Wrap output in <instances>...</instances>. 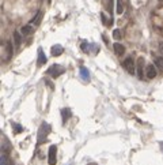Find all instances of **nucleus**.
<instances>
[{"label":"nucleus","mask_w":163,"mask_h":165,"mask_svg":"<svg viewBox=\"0 0 163 165\" xmlns=\"http://www.w3.org/2000/svg\"><path fill=\"white\" fill-rule=\"evenodd\" d=\"M49 133H50V124L48 123H42L41 127H39L38 130V139H37V143L38 145H41V143H44L45 141H46V138H48Z\"/></svg>","instance_id":"f257e3e1"},{"label":"nucleus","mask_w":163,"mask_h":165,"mask_svg":"<svg viewBox=\"0 0 163 165\" xmlns=\"http://www.w3.org/2000/svg\"><path fill=\"white\" fill-rule=\"evenodd\" d=\"M64 72H65V70L61 67V66H58V64L50 66V67H49V70H48V74L50 75L52 78H54V79H56V78H58L60 75H63Z\"/></svg>","instance_id":"f03ea898"},{"label":"nucleus","mask_w":163,"mask_h":165,"mask_svg":"<svg viewBox=\"0 0 163 165\" xmlns=\"http://www.w3.org/2000/svg\"><path fill=\"white\" fill-rule=\"evenodd\" d=\"M48 162H49V165H56V162H57V147L54 145H52L50 147H49Z\"/></svg>","instance_id":"7ed1b4c3"},{"label":"nucleus","mask_w":163,"mask_h":165,"mask_svg":"<svg viewBox=\"0 0 163 165\" xmlns=\"http://www.w3.org/2000/svg\"><path fill=\"white\" fill-rule=\"evenodd\" d=\"M122 67L126 70V71L129 72V74H132L133 75L134 74V70H136V66H134V60L132 57H126L122 62Z\"/></svg>","instance_id":"20e7f679"},{"label":"nucleus","mask_w":163,"mask_h":165,"mask_svg":"<svg viewBox=\"0 0 163 165\" xmlns=\"http://www.w3.org/2000/svg\"><path fill=\"white\" fill-rule=\"evenodd\" d=\"M145 75H147L148 79H153V78L156 77V66H153V64L147 66V71H145Z\"/></svg>","instance_id":"39448f33"},{"label":"nucleus","mask_w":163,"mask_h":165,"mask_svg":"<svg viewBox=\"0 0 163 165\" xmlns=\"http://www.w3.org/2000/svg\"><path fill=\"white\" fill-rule=\"evenodd\" d=\"M143 68H144V59L139 57L137 59V64H136V70H137V75L140 79H143Z\"/></svg>","instance_id":"423d86ee"},{"label":"nucleus","mask_w":163,"mask_h":165,"mask_svg":"<svg viewBox=\"0 0 163 165\" xmlns=\"http://www.w3.org/2000/svg\"><path fill=\"white\" fill-rule=\"evenodd\" d=\"M113 48H114V52H115V55H124L125 53V46L122 45V44H120V42H115L114 45H113Z\"/></svg>","instance_id":"0eeeda50"},{"label":"nucleus","mask_w":163,"mask_h":165,"mask_svg":"<svg viewBox=\"0 0 163 165\" xmlns=\"http://www.w3.org/2000/svg\"><path fill=\"white\" fill-rule=\"evenodd\" d=\"M71 116H72V112H71L69 108H64V109L61 110V117H63V123H65L67 120H69Z\"/></svg>","instance_id":"6e6552de"},{"label":"nucleus","mask_w":163,"mask_h":165,"mask_svg":"<svg viewBox=\"0 0 163 165\" xmlns=\"http://www.w3.org/2000/svg\"><path fill=\"white\" fill-rule=\"evenodd\" d=\"M63 52H64V48L61 45H53L52 46V55L53 56H60L63 55Z\"/></svg>","instance_id":"1a4fd4ad"},{"label":"nucleus","mask_w":163,"mask_h":165,"mask_svg":"<svg viewBox=\"0 0 163 165\" xmlns=\"http://www.w3.org/2000/svg\"><path fill=\"white\" fill-rule=\"evenodd\" d=\"M42 16H44V14H42V11H38L37 13V15L34 16L31 19V25H34V26H38L39 23H41V21H42Z\"/></svg>","instance_id":"9d476101"},{"label":"nucleus","mask_w":163,"mask_h":165,"mask_svg":"<svg viewBox=\"0 0 163 165\" xmlns=\"http://www.w3.org/2000/svg\"><path fill=\"white\" fill-rule=\"evenodd\" d=\"M80 77H82V79H83V81H86V82L90 81V72H88V70H87L86 67L80 68Z\"/></svg>","instance_id":"9b49d317"},{"label":"nucleus","mask_w":163,"mask_h":165,"mask_svg":"<svg viewBox=\"0 0 163 165\" xmlns=\"http://www.w3.org/2000/svg\"><path fill=\"white\" fill-rule=\"evenodd\" d=\"M6 51H7L6 60H8V59L12 56V53H14V51H12V44H11V41H7L6 42Z\"/></svg>","instance_id":"f8f14e48"},{"label":"nucleus","mask_w":163,"mask_h":165,"mask_svg":"<svg viewBox=\"0 0 163 165\" xmlns=\"http://www.w3.org/2000/svg\"><path fill=\"white\" fill-rule=\"evenodd\" d=\"M46 63V56H45L44 51H42L41 48L38 49V66H42Z\"/></svg>","instance_id":"ddd939ff"},{"label":"nucleus","mask_w":163,"mask_h":165,"mask_svg":"<svg viewBox=\"0 0 163 165\" xmlns=\"http://www.w3.org/2000/svg\"><path fill=\"white\" fill-rule=\"evenodd\" d=\"M124 0H117V8H115V13L118 14V15H121L122 13H124Z\"/></svg>","instance_id":"4468645a"},{"label":"nucleus","mask_w":163,"mask_h":165,"mask_svg":"<svg viewBox=\"0 0 163 165\" xmlns=\"http://www.w3.org/2000/svg\"><path fill=\"white\" fill-rule=\"evenodd\" d=\"M31 32H33V26L31 25L22 26V29H20V33H22L23 36H27V34H30Z\"/></svg>","instance_id":"2eb2a0df"},{"label":"nucleus","mask_w":163,"mask_h":165,"mask_svg":"<svg viewBox=\"0 0 163 165\" xmlns=\"http://www.w3.org/2000/svg\"><path fill=\"white\" fill-rule=\"evenodd\" d=\"M14 41H15L16 46H19L20 42H22V37H20V34L18 32H14Z\"/></svg>","instance_id":"dca6fc26"},{"label":"nucleus","mask_w":163,"mask_h":165,"mask_svg":"<svg viewBox=\"0 0 163 165\" xmlns=\"http://www.w3.org/2000/svg\"><path fill=\"white\" fill-rule=\"evenodd\" d=\"M113 38L114 40H121L122 38V32L120 29H114L113 30Z\"/></svg>","instance_id":"f3484780"},{"label":"nucleus","mask_w":163,"mask_h":165,"mask_svg":"<svg viewBox=\"0 0 163 165\" xmlns=\"http://www.w3.org/2000/svg\"><path fill=\"white\" fill-rule=\"evenodd\" d=\"M155 66L160 70H163V57H156L155 59Z\"/></svg>","instance_id":"a211bd4d"},{"label":"nucleus","mask_w":163,"mask_h":165,"mask_svg":"<svg viewBox=\"0 0 163 165\" xmlns=\"http://www.w3.org/2000/svg\"><path fill=\"white\" fill-rule=\"evenodd\" d=\"M12 127H14V133L15 134H19L20 131H23V127L19 126L18 123H12Z\"/></svg>","instance_id":"6ab92c4d"},{"label":"nucleus","mask_w":163,"mask_h":165,"mask_svg":"<svg viewBox=\"0 0 163 165\" xmlns=\"http://www.w3.org/2000/svg\"><path fill=\"white\" fill-rule=\"evenodd\" d=\"M0 165H7V155L6 154H1V157H0Z\"/></svg>","instance_id":"aec40b11"},{"label":"nucleus","mask_w":163,"mask_h":165,"mask_svg":"<svg viewBox=\"0 0 163 165\" xmlns=\"http://www.w3.org/2000/svg\"><path fill=\"white\" fill-rule=\"evenodd\" d=\"M107 10H109V13L112 14V11H113V0H107Z\"/></svg>","instance_id":"412c9836"},{"label":"nucleus","mask_w":163,"mask_h":165,"mask_svg":"<svg viewBox=\"0 0 163 165\" xmlns=\"http://www.w3.org/2000/svg\"><path fill=\"white\" fill-rule=\"evenodd\" d=\"M87 46H88V44H87V42H82V45H80V48H82V51L83 52H88V49H87Z\"/></svg>","instance_id":"4be33fe9"},{"label":"nucleus","mask_w":163,"mask_h":165,"mask_svg":"<svg viewBox=\"0 0 163 165\" xmlns=\"http://www.w3.org/2000/svg\"><path fill=\"white\" fill-rule=\"evenodd\" d=\"M45 83L48 85V86H49V88H50V89H53V83H50V82H49L48 79H45Z\"/></svg>","instance_id":"5701e85b"},{"label":"nucleus","mask_w":163,"mask_h":165,"mask_svg":"<svg viewBox=\"0 0 163 165\" xmlns=\"http://www.w3.org/2000/svg\"><path fill=\"white\" fill-rule=\"evenodd\" d=\"M160 52L163 53V44H160Z\"/></svg>","instance_id":"b1692460"},{"label":"nucleus","mask_w":163,"mask_h":165,"mask_svg":"<svg viewBox=\"0 0 163 165\" xmlns=\"http://www.w3.org/2000/svg\"><path fill=\"white\" fill-rule=\"evenodd\" d=\"M160 145H162V150H163V142H162V143H160Z\"/></svg>","instance_id":"393cba45"},{"label":"nucleus","mask_w":163,"mask_h":165,"mask_svg":"<svg viewBox=\"0 0 163 165\" xmlns=\"http://www.w3.org/2000/svg\"><path fill=\"white\" fill-rule=\"evenodd\" d=\"M48 3H52V0H48Z\"/></svg>","instance_id":"a878e982"},{"label":"nucleus","mask_w":163,"mask_h":165,"mask_svg":"<svg viewBox=\"0 0 163 165\" xmlns=\"http://www.w3.org/2000/svg\"><path fill=\"white\" fill-rule=\"evenodd\" d=\"M90 165H95V164H90Z\"/></svg>","instance_id":"bb28decb"},{"label":"nucleus","mask_w":163,"mask_h":165,"mask_svg":"<svg viewBox=\"0 0 163 165\" xmlns=\"http://www.w3.org/2000/svg\"><path fill=\"white\" fill-rule=\"evenodd\" d=\"M160 1H162V0H160Z\"/></svg>","instance_id":"cd10ccee"}]
</instances>
